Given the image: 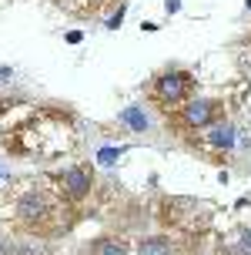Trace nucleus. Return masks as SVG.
<instances>
[{
	"label": "nucleus",
	"mask_w": 251,
	"mask_h": 255,
	"mask_svg": "<svg viewBox=\"0 0 251 255\" xmlns=\"http://www.w3.org/2000/svg\"><path fill=\"white\" fill-rule=\"evenodd\" d=\"M191 88H194V81H191L188 71L167 67V71H161L151 81V98L161 108H184L191 101Z\"/></svg>",
	"instance_id": "f257e3e1"
},
{
	"label": "nucleus",
	"mask_w": 251,
	"mask_h": 255,
	"mask_svg": "<svg viewBox=\"0 0 251 255\" xmlns=\"http://www.w3.org/2000/svg\"><path fill=\"white\" fill-rule=\"evenodd\" d=\"M225 118V104L218 98H191L184 108H181V128H191V131H211L214 125H221Z\"/></svg>",
	"instance_id": "f03ea898"
},
{
	"label": "nucleus",
	"mask_w": 251,
	"mask_h": 255,
	"mask_svg": "<svg viewBox=\"0 0 251 255\" xmlns=\"http://www.w3.org/2000/svg\"><path fill=\"white\" fill-rule=\"evenodd\" d=\"M13 215H17V222H20V225L37 229V225L50 222V215H54V202H50L44 191L30 188V191H24V195L13 202Z\"/></svg>",
	"instance_id": "7ed1b4c3"
},
{
	"label": "nucleus",
	"mask_w": 251,
	"mask_h": 255,
	"mask_svg": "<svg viewBox=\"0 0 251 255\" xmlns=\"http://www.w3.org/2000/svg\"><path fill=\"white\" fill-rule=\"evenodd\" d=\"M54 181H57V188H61V195L67 202H84L90 195V188H94V168L90 165H71V168H64Z\"/></svg>",
	"instance_id": "20e7f679"
},
{
	"label": "nucleus",
	"mask_w": 251,
	"mask_h": 255,
	"mask_svg": "<svg viewBox=\"0 0 251 255\" xmlns=\"http://www.w3.org/2000/svg\"><path fill=\"white\" fill-rule=\"evenodd\" d=\"M204 138H208V144H211V148L228 151V148H235L238 131H235V125H231V121H221V125H214L211 131H204Z\"/></svg>",
	"instance_id": "39448f33"
},
{
	"label": "nucleus",
	"mask_w": 251,
	"mask_h": 255,
	"mask_svg": "<svg viewBox=\"0 0 251 255\" xmlns=\"http://www.w3.org/2000/svg\"><path fill=\"white\" fill-rule=\"evenodd\" d=\"M127 252H131L127 242L117 239V235H97V239L87 245V255H127Z\"/></svg>",
	"instance_id": "423d86ee"
},
{
	"label": "nucleus",
	"mask_w": 251,
	"mask_h": 255,
	"mask_svg": "<svg viewBox=\"0 0 251 255\" xmlns=\"http://www.w3.org/2000/svg\"><path fill=\"white\" fill-rule=\"evenodd\" d=\"M138 255H177V252L167 235H148L138 242Z\"/></svg>",
	"instance_id": "0eeeda50"
},
{
	"label": "nucleus",
	"mask_w": 251,
	"mask_h": 255,
	"mask_svg": "<svg viewBox=\"0 0 251 255\" xmlns=\"http://www.w3.org/2000/svg\"><path fill=\"white\" fill-rule=\"evenodd\" d=\"M121 121H124V125H131L134 131H144V128H148V115L141 111L138 104H134V108H127V111H121Z\"/></svg>",
	"instance_id": "6e6552de"
},
{
	"label": "nucleus",
	"mask_w": 251,
	"mask_h": 255,
	"mask_svg": "<svg viewBox=\"0 0 251 255\" xmlns=\"http://www.w3.org/2000/svg\"><path fill=\"white\" fill-rule=\"evenodd\" d=\"M13 255H47V249L37 242H20V245H13Z\"/></svg>",
	"instance_id": "1a4fd4ad"
},
{
	"label": "nucleus",
	"mask_w": 251,
	"mask_h": 255,
	"mask_svg": "<svg viewBox=\"0 0 251 255\" xmlns=\"http://www.w3.org/2000/svg\"><path fill=\"white\" fill-rule=\"evenodd\" d=\"M117 154H121V148H100V165H114Z\"/></svg>",
	"instance_id": "9d476101"
},
{
	"label": "nucleus",
	"mask_w": 251,
	"mask_h": 255,
	"mask_svg": "<svg viewBox=\"0 0 251 255\" xmlns=\"http://www.w3.org/2000/svg\"><path fill=\"white\" fill-rule=\"evenodd\" d=\"M121 17H124V7H117V10L107 17V27H111V30H117V27H121Z\"/></svg>",
	"instance_id": "9b49d317"
},
{
	"label": "nucleus",
	"mask_w": 251,
	"mask_h": 255,
	"mask_svg": "<svg viewBox=\"0 0 251 255\" xmlns=\"http://www.w3.org/2000/svg\"><path fill=\"white\" fill-rule=\"evenodd\" d=\"M81 37H84L81 30H67V44H81Z\"/></svg>",
	"instance_id": "f8f14e48"
},
{
	"label": "nucleus",
	"mask_w": 251,
	"mask_h": 255,
	"mask_svg": "<svg viewBox=\"0 0 251 255\" xmlns=\"http://www.w3.org/2000/svg\"><path fill=\"white\" fill-rule=\"evenodd\" d=\"M241 235H245V239H241V245H245V252H251V229H245Z\"/></svg>",
	"instance_id": "ddd939ff"
},
{
	"label": "nucleus",
	"mask_w": 251,
	"mask_h": 255,
	"mask_svg": "<svg viewBox=\"0 0 251 255\" xmlns=\"http://www.w3.org/2000/svg\"><path fill=\"white\" fill-rule=\"evenodd\" d=\"M0 255H13V245L10 242H0Z\"/></svg>",
	"instance_id": "4468645a"
},
{
	"label": "nucleus",
	"mask_w": 251,
	"mask_h": 255,
	"mask_svg": "<svg viewBox=\"0 0 251 255\" xmlns=\"http://www.w3.org/2000/svg\"><path fill=\"white\" fill-rule=\"evenodd\" d=\"M164 7H167V13H174L177 7H181V0H167V3H164Z\"/></svg>",
	"instance_id": "2eb2a0df"
},
{
	"label": "nucleus",
	"mask_w": 251,
	"mask_h": 255,
	"mask_svg": "<svg viewBox=\"0 0 251 255\" xmlns=\"http://www.w3.org/2000/svg\"><path fill=\"white\" fill-rule=\"evenodd\" d=\"M90 3H107V0H90Z\"/></svg>",
	"instance_id": "dca6fc26"
}]
</instances>
